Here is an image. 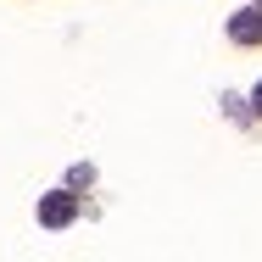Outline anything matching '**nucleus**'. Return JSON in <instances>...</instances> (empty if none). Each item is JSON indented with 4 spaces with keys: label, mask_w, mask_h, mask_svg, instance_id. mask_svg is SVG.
<instances>
[{
    "label": "nucleus",
    "mask_w": 262,
    "mask_h": 262,
    "mask_svg": "<svg viewBox=\"0 0 262 262\" xmlns=\"http://www.w3.org/2000/svg\"><path fill=\"white\" fill-rule=\"evenodd\" d=\"M251 106H257V117H262V84H257V90H251Z\"/></svg>",
    "instance_id": "nucleus-3"
},
{
    "label": "nucleus",
    "mask_w": 262,
    "mask_h": 262,
    "mask_svg": "<svg viewBox=\"0 0 262 262\" xmlns=\"http://www.w3.org/2000/svg\"><path fill=\"white\" fill-rule=\"evenodd\" d=\"M73 217H78V195H67V190H56V195L39 201V223L45 229H67Z\"/></svg>",
    "instance_id": "nucleus-1"
},
{
    "label": "nucleus",
    "mask_w": 262,
    "mask_h": 262,
    "mask_svg": "<svg viewBox=\"0 0 262 262\" xmlns=\"http://www.w3.org/2000/svg\"><path fill=\"white\" fill-rule=\"evenodd\" d=\"M229 39L234 45H262V11L257 6H246V11L229 17Z\"/></svg>",
    "instance_id": "nucleus-2"
},
{
    "label": "nucleus",
    "mask_w": 262,
    "mask_h": 262,
    "mask_svg": "<svg viewBox=\"0 0 262 262\" xmlns=\"http://www.w3.org/2000/svg\"><path fill=\"white\" fill-rule=\"evenodd\" d=\"M257 6H262V0H257Z\"/></svg>",
    "instance_id": "nucleus-4"
}]
</instances>
